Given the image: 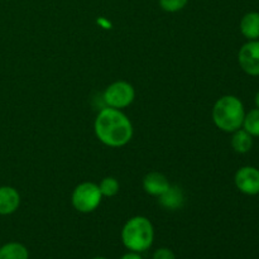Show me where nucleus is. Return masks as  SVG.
I'll return each instance as SVG.
<instances>
[{"mask_svg": "<svg viewBox=\"0 0 259 259\" xmlns=\"http://www.w3.org/2000/svg\"><path fill=\"white\" fill-rule=\"evenodd\" d=\"M120 259H143V258H142V255L139 254V253L131 252V250H129V252L125 253V254H124Z\"/></svg>", "mask_w": 259, "mask_h": 259, "instance_id": "obj_18", "label": "nucleus"}, {"mask_svg": "<svg viewBox=\"0 0 259 259\" xmlns=\"http://www.w3.org/2000/svg\"><path fill=\"white\" fill-rule=\"evenodd\" d=\"M154 240V228L146 217H133L121 229V242L131 252L142 253L152 247Z\"/></svg>", "mask_w": 259, "mask_h": 259, "instance_id": "obj_3", "label": "nucleus"}, {"mask_svg": "<svg viewBox=\"0 0 259 259\" xmlns=\"http://www.w3.org/2000/svg\"><path fill=\"white\" fill-rule=\"evenodd\" d=\"M243 129L252 137H259V109H253L245 114L243 120Z\"/></svg>", "mask_w": 259, "mask_h": 259, "instance_id": "obj_14", "label": "nucleus"}, {"mask_svg": "<svg viewBox=\"0 0 259 259\" xmlns=\"http://www.w3.org/2000/svg\"><path fill=\"white\" fill-rule=\"evenodd\" d=\"M240 32L249 40L259 38V13H247L240 20Z\"/></svg>", "mask_w": 259, "mask_h": 259, "instance_id": "obj_11", "label": "nucleus"}, {"mask_svg": "<svg viewBox=\"0 0 259 259\" xmlns=\"http://www.w3.org/2000/svg\"><path fill=\"white\" fill-rule=\"evenodd\" d=\"M99 189L103 197H113L119 192V182L115 177H105L99 184Z\"/></svg>", "mask_w": 259, "mask_h": 259, "instance_id": "obj_15", "label": "nucleus"}, {"mask_svg": "<svg viewBox=\"0 0 259 259\" xmlns=\"http://www.w3.org/2000/svg\"><path fill=\"white\" fill-rule=\"evenodd\" d=\"M169 181L161 172H149L143 179V189L151 196L159 197L169 187Z\"/></svg>", "mask_w": 259, "mask_h": 259, "instance_id": "obj_8", "label": "nucleus"}, {"mask_svg": "<svg viewBox=\"0 0 259 259\" xmlns=\"http://www.w3.org/2000/svg\"><path fill=\"white\" fill-rule=\"evenodd\" d=\"M211 115L214 124L220 131L233 133L243 126L245 116L244 105L237 96H222L214 104Z\"/></svg>", "mask_w": 259, "mask_h": 259, "instance_id": "obj_2", "label": "nucleus"}, {"mask_svg": "<svg viewBox=\"0 0 259 259\" xmlns=\"http://www.w3.org/2000/svg\"><path fill=\"white\" fill-rule=\"evenodd\" d=\"M103 195H101L99 185L94 182H82L73 189L71 195V202L75 210L82 214L95 211L101 204Z\"/></svg>", "mask_w": 259, "mask_h": 259, "instance_id": "obj_4", "label": "nucleus"}, {"mask_svg": "<svg viewBox=\"0 0 259 259\" xmlns=\"http://www.w3.org/2000/svg\"><path fill=\"white\" fill-rule=\"evenodd\" d=\"M189 0H159V7L167 13H177L184 9Z\"/></svg>", "mask_w": 259, "mask_h": 259, "instance_id": "obj_16", "label": "nucleus"}, {"mask_svg": "<svg viewBox=\"0 0 259 259\" xmlns=\"http://www.w3.org/2000/svg\"><path fill=\"white\" fill-rule=\"evenodd\" d=\"M29 252L22 243L10 242L0 247V259H28Z\"/></svg>", "mask_w": 259, "mask_h": 259, "instance_id": "obj_12", "label": "nucleus"}, {"mask_svg": "<svg viewBox=\"0 0 259 259\" xmlns=\"http://www.w3.org/2000/svg\"><path fill=\"white\" fill-rule=\"evenodd\" d=\"M158 202L162 207L167 210H179L185 204V194L181 187L176 185H169L168 189L158 197Z\"/></svg>", "mask_w": 259, "mask_h": 259, "instance_id": "obj_10", "label": "nucleus"}, {"mask_svg": "<svg viewBox=\"0 0 259 259\" xmlns=\"http://www.w3.org/2000/svg\"><path fill=\"white\" fill-rule=\"evenodd\" d=\"M232 147L237 153H247L253 147V137L244 129L233 132Z\"/></svg>", "mask_w": 259, "mask_h": 259, "instance_id": "obj_13", "label": "nucleus"}, {"mask_svg": "<svg viewBox=\"0 0 259 259\" xmlns=\"http://www.w3.org/2000/svg\"><path fill=\"white\" fill-rule=\"evenodd\" d=\"M93 259H108V258H105V257H95V258H93Z\"/></svg>", "mask_w": 259, "mask_h": 259, "instance_id": "obj_20", "label": "nucleus"}, {"mask_svg": "<svg viewBox=\"0 0 259 259\" xmlns=\"http://www.w3.org/2000/svg\"><path fill=\"white\" fill-rule=\"evenodd\" d=\"M94 132L96 138L110 148L126 146L134 134L131 119L119 109L109 106H105L98 113L94 121Z\"/></svg>", "mask_w": 259, "mask_h": 259, "instance_id": "obj_1", "label": "nucleus"}, {"mask_svg": "<svg viewBox=\"0 0 259 259\" xmlns=\"http://www.w3.org/2000/svg\"><path fill=\"white\" fill-rule=\"evenodd\" d=\"M103 99L106 106L121 110L133 103L136 99V90L133 85L126 81H115L105 89Z\"/></svg>", "mask_w": 259, "mask_h": 259, "instance_id": "obj_5", "label": "nucleus"}, {"mask_svg": "<svg viewBox=\"0 0 259 259\" xmlns=\"http://www.w3.org/2000/svg\"><path fill=\"white\" fill-rule=\"evenodd\" d=\"M152 259H176V255L168 248H159L153 253Z\"/></svg>", "mask_w": 259, "mask_h": 259, "instance_id": "obj_17", "label": "nucleus"}, {"mask_svg": "<svg viewBox=\"0 0 259 259\" xmlns=\"http://www.w3.org/2000/svg\"><path fill=\"white\" fill-rule=\"evenodd\" d=\"M238 61L245 73L259 76V40H249L243 45L238 55Z\"/></svg>", "mask_w": 259, "mask_h": 259, "instance_id": "obj_6", "label": "nucleus"}, {"mask_svg": "<svg viewBox=\"0 0 259 259\" xmlns=\"http://www.w3.org/2000/svg\"><path fill=\"white\" fill-rule=\"evenodd\" d=\"M20 205V195L12 186L0 187V215H10L18 210Z\"/></svg>", "mask_w": 259, "mask_h": 259, "instance_id": "obj_9", "label": "nucleus"}, {"mask_svg": "<svg viewBox=\"0 0 259 259\" xmlns=\"http://www.w3.org/2000/svg\"><path fill=\"white\" fill-rule=\"evenodd\" d=\"M234 182L240 192L249 196L259 194V169L252 166H244L235 174Z\"/></svg>", "mask_w": 259, "mask_h": 259, "instance_id": "obj_7", "label": "nucleus"}, {"mask_svg": "<svg viewBox=\"0 0 259 259\" xmlns=\"http://www.w3.org/2000/svg\"><path fill=\"white\" fill-rule=\"evenodd\" d=\"M255 105H257V108L259 109V91L257 95H255Z\"/></svg>", "mask_w": 259, "mask_h": 259, "instance_id": "obj_19", "label": "nucleus"}]
</instances>
